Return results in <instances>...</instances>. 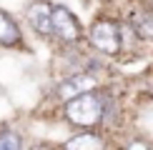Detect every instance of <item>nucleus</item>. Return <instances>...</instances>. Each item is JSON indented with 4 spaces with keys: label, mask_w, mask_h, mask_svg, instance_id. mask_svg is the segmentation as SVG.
I'll use <instances>...</instances> for the list:
<instances>
[{
    "label": "nucleus",
    "mask_w": 153,
    "mask_h": 150,
    "mask_svg": "<svg viewBox=\"0 0 153 150\" xmlns=\"http://www.w3.org/2000/svg\"><path fill=\"white\" fill-rule=\"evenodd\" d=\"M151 3H153V0H151Z\"/></svg>",
    "instance_id": "9d476101"
},
{
    "label": "nucleus",
    "mask_w": 153,
    "mask_h": 150,
    "mask_svg": "<svg viewBox=\"0 0 153 150\" xmlns=\"http://www.w3.org/2000/svg\"><path fill=\"white\" fill-rule=\"evenodd\" d=\"M18 28L5 12H0V45H15L18 43Z\"/></svg>",
    "instance_id": "0eeeda50"
},
{
    "label": "nucleus",
    "mask_w": 153,
    "mask_h": 150,
    "mask_svg": "<svg viewBox=\"0 0 153 150\" xmlns=\"http://www.w3.org/2000/svg\"><path fill=\"white\" fill-rule=\"evenodd\" d=\"M53 33L65 43H75L80 38V23L75 20V15L63 5L53 8Z\"/></svg>",
    "instance_id": "7ed1b4c3"
},
{
    "label": "nucleus",
    "mask_w": 153,
    "mask_h": 150,
    "mask_svg": "<svg viewBox=\"0 0 153 150\" xmlns=\"http://www.w3.org/2000/svg\"><path fill=\"white\" fill-rule=\"evenodd\" d=\"M25 15H28V23L35 33H40V35L53 33V8L48 3H33Z\"/></svg>",
    "instance_id": "20e7f679"
},
{
    "label": "nucleus",
    "mask_w": 153,
    "mask_h": 150,
    "mask_svg": "<svg viewBox=\"0 0 153 150\" xmlns=\"http://www.w3.org/2000/svg\"><path fill=\"white\" fill-rule=\"evenodd\" d=\"M98 85V80L93 78V75H73L71 80H65V83H60V88H58V98L60 100H73V98H78V95H83V93H91L93 88Z\"/></svg>",
    "instance_id": "39448f33"
},
{
    "label": "nucleus",
    "mask_w": 153,
    "mask_h": 150,
    "mask_svg": "<svg viewBox=\"0 0 153 150\" xmlns=\"http://www.w3.org/2000/svg\"><path fill=\"white\" fill-rule=\"evenodd\" d=\"M100 145H103V143H100L95 135H80V138L68 140V148H100Z\"/></svg>",
    "instance_id": "6e6552de"
},
{
    "label": "nucleus",
    "mask_w": 153,
    "mask_h": 150,
    "mask_svg": "<svg viewBox=\"0 0 153 150\" xmlns=\"http://www.w3.org/2000/svg\"><path fill=\"white\" fill-rule=\"evenodd\" d=\"M20 145H23L20 135H15V133H3L0 135V150H18Z\"/></svg>",
    "instance_id": "1a4fd4ad"
},
{
    "label": "nucleus",
    "mask_w": 153,
    "mask_h": 150,
    "mask_svg": "<svg viewBox=\"0 0 153 150\" xmlns=\"http://www.w3.org/2000/svg\"><path fill=\"white\" fill-rule=\"evenodd\" d=\"M65 115L71 123L80 125V128H91L103 118V100L93 93H83V95L68 100Z\"/></svg>",
    "instance_id": "f257e3e1"
},
{
    "label": "nucleus",
    "mask_w": 153,
    "mask_h": 150,
    "mask_svg": "<svg viewBox=\"0 0 153 150\" xmlns=\"http://www.w3.org/2000/svg\"><path fill=\"white\" fill-rule=\"evenodd\" d=\"M91 43L95 50H100L103 55H118L123 43H120V30L116 23L111 20H98L91 28Z\"/></svg>",
    "instance_id": "f03ea898"
},
{
    "label": "nucleus",
    "mask_w": 153,
    "mask_h": 150,
    "mask_svg": "<svg viewBox=\"0 0 153 150\" xmlns=\"http://www.w3.org/2000/svg\"><path fill=\"white\" fill-rule=\"evenodd\" d=\"M131 25H133V30H136L138 38L153 40V12H148V10H133L131 12Z\"/></svg>",
    "instance_id": "423d86ee"
}]
</instances>
